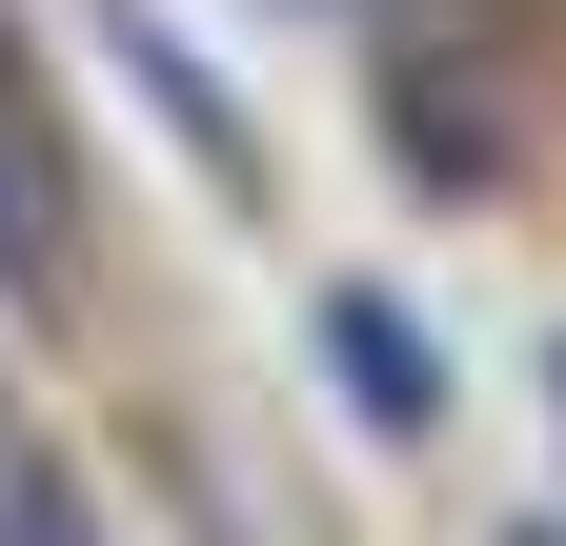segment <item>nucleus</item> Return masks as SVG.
Wrapping results in <instances>:
<instances>
[{"label":"nucleus","mask_w":566,"mask_h":546,"mask_svg":"<svg viewBox=\"0 0 566 546\" xmlns=\"http://www.w3.org/2000/svg\"><path fill=\"white\" fill-rule=\"evenodd\" d=\"M546 405H566V365H546Z\"/></svg>","instance_id":"nucleus-5"},{"label":"nucleus","mask_w":566,"mask_h":546,"mask_svg":"<svg viewBox=\"0 0 566 546\" xmlns=\"http://www.w3.org/2000/svg\"><path fill=\"white\" fill-rule=\"evenodd\" d=\"M102 41L142 61V82H163V122H182V143H202V182H263V162H243V122H223V82H202V61H182L163 21H142V0H122V21H102Z\"/></svg>","instance_id":"nucleus-3"},{"label":"nucleus","mask_w":566,"mask_h":546,"mask_svg":"<svg viewBox=\"0 0 566 546\" xmlns=\"http://www.w3.org/2000/svg\"><path fill=\"white\" fill-rule=\"evenodd\" d=\"M0 546H102V526H82V486H61L21 426H0Z\"/></svg>","instance_id":"nucleus-4"},{"label":"nucleus","mask_w":566,"mask_h":546,"mask_svg":"<svg viewBox=\"0 0 566 546\" xmlns=\"http://www.w3.org/2000/svg\"><path fill=\"white\" fill-rule=\"evenodd\" d=\"M61 243H82V182H61V143H41V102H21V61H0V284H61Z\"/></svg>","instance_id":"nucleus-1"},{"label":"nucleus","mask_w":566,"mask_h":546,"mask_svg":"<svg viewBox=\"0 0 566 546\" xmlns=\"http://www.w3.org/2000/svg\"><path fill=\"white\" fill-rule=\"evenodd\" d=\"M324 365L365 385V426H446V365H424V324L385 284H324Z\"/></svg>","instance_id":"nucleus-2"}]
</instances>
